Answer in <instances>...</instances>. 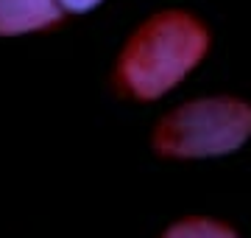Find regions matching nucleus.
Wrapping results in <instances>:
<instances>
[{"label":"nucleus","instance_id":"39448f33","mask_svg":"<svg viewBox=\"0 0 251 238\" xmlns=\"http://www.w3.org/2000/svg\"><path fill=\"white\" fill-rule=\"evenodd\" d=\"M100 0H59V6H62V11H87L92 9V6H98Z\"/></svg>","mask_w":251,"mask_h":238},{"label":"nucleus","instance_id":"f257e3e1","mask_svg":"<svg viewBox=\"0 0 251 238\" xmlns=\"http://www.w3.org/2000/svg\"><path fill=\"white\" fill-rule=\"evenodd\" d=\"M209 34L187 11H162L134 31L117 62V82L134 98H159L204 59Z\"/></svg>","mask_w":251,"mask_h":238},{"label":"nucleus","instance_id":"f03ea898","mask_svg":"<svg viewBox=\"0 0 251 238\" xmlns=\"http://www.w3.org/2000/svg\"><path fill=\"white\" fill-rule=\"evenodd\" d=\"M251 135V107L240 98H201L165 115L153 146L168 157H221L240 149Z\"/></svg>","mask_w":251,"mask_h":238},{"label":"nucleus","instance_id":"20e7f679","mask_svg":"<svg viewBox=\"0 0 251 238\" xmlns=\"http://www.w3.org/2000/svg\"><path fill=\"white\" fill-rule=\"evenodd\" d=\"M165 238H237V236L212 219H187L168 230Z\"/></svg>","mask_w":251,"mask_h":238},{"label":"nucleus","instance_id":"7ed1b4c3","mask_svg":"<svg viewBox=\"0 0 251 238\" xmlns=\"http://www.w3.org/2000/svg\"><path fill=\"white\" fill-rule=\"evenodd\" d=\"M62 20L59 0H0V34L39 31Z\"/></svg>","mask_w":251,"mask_h":238}]
</instances>
